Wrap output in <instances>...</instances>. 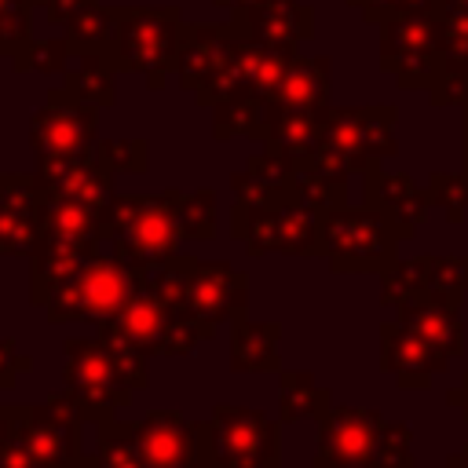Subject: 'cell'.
I'll return each instance as SVG.
<instances>
[{"label":"cell","mask_w":468,"mask_h":468,"mask_svg":"<svg viewBox=\"0 0 468 468\" xmlns=\"http://www.w3.org/2000/svg\"><path fill=\"white\" fill-rule=\"evenodd\" d=\"M388 420L362 406H329L318 417V453L311 468H369Z\"/></svg>","instance_id":"11"},{"label":"cell","mask_w":468,"mask_h":468,"mask_svg":"<svg viewBox=\"0 0 468 468\" xmlns=\"http://www.w3.org/2000/svg\"><path fill=\"white\" fill-rule=\"evenodd\" d=\"M172 322H176V311L146 285V274H143V282H139V289L128 296V303H124L113 318L99 322V329L121 333L124 340L139 344L146 355H165V340H168V333H172Z\"/></svg>","instance_id":"17"},{"label":"cell","mask_w":468,"mask_h":468,"mask_svg":"<svg viewBox=\"0 0 468 468\" xmlns=\"http://www.w3.org/2000/svg\"><path fill=\"white\" fill-rule=\"evenodd\" d=\"M186 311L216 329L249 318V278L227 260H197L190 274Z\"/></svg>","instance_id":"12"},{"label":"cell","mask_w":468,"mask_h":468,"mask_svg":"<svg viewBox=\"0 0 468 468\" xmlns=\"http://www.w3.org/2000/svg\"><path fill=\"white\" fill-rule=\"evenodd\" d=\"M113 33L110 51L117 69L143 73L150 91H161L168 73H176L183 40H186V18L172 4H117L110 7Z\"/></svg>","instance_id":"2"},{"label":"cell","mask_w":468,"mask_h":468,"mask_svg":"<svg viewBox=\"0 0 468 468\" xmlns=\"http://www.w3.org/2000/svg\"><path fill=\"white\" fill-rule=\"evenodd\" d=\"M450 468H468V446H464L461 453H453V457H450Z\"/></svg>","instance_id":"46"},{"label":"cell","mask_w":468,"mask_h":468,"mask_svg":"<svg viewBox=\"0 0 468 468\" xmlns=\"http://www.w3.org/2000/svg\"><path fill=\"white\" fill-rule=\"evenodd\" d=\"M176 223L183 241H212L216 238V194L208 186L183 194L176 208Z\"/></svg>","instance_id":"33"},{"label":"cell","mask_w":468,"mask_h":468,"mask_svg":"<svg viewBox=\"0 0 468 468\" xmlns=\"http://www.w3.org/2000/svg\"><path fill=\"white\" fill-rule=\"evenodd\" d=\"M117 62H113V51H84V55H73L69 66H66V80L62 88L69 95H77L80 102L88 106H110L117 99Z\"/></svg>","instance_id":"26"},{"label":"cell","mask_w":468,"mask_h":468,"mask_svg":"<svg viewBox=\"0 0 468 468\" xmlns=\"http://www.w3.org/2000/svg\"><path fill=\"white\" fill-rule=\"evenodd\" d=\"M424 194H428V205H439L450 223H461L464 212H468V172H461V176L435 172L428 179V190Z\"/></svg>","instance_id":"37"},{"label":"cell","mask_w":468,"mask_h":468,"mask_svg":"<svg viewBox=\"0 0 468 468\" xmlns=\"http://www.w3.org/2000/svg\"><path fill=\"white\" fill-rule=\"evenodd\" d=\"M395 322L410 325L424 340H431L446 358H457L464 351V325L457 314V300L439 292H410L395 303Z\"/></svg>","instance_id":"20"},{"label":"cell","mask_w":468,"mask_h":468,"mask_svg":"<svg viewBox=\"0 0 468 468\" xmlns=\"http://www.w3.org/2000/svg\"><path fill=\"white\" fill-rule=\"evenodd\" d=\"M347 4L358 7L366 22H377V26H384L388 18L410 15V11H431V7H442V0H347Z\"/></svg>","instance_id":"40"},{"label":"cell","mask_w":468,"mask_h":468,"mask_svg":"<svg viewBox=\"0 0 468 468\" xmlns=\"http://www.w3.org/2000/svg\"><path fill=\"white\" fill-rule=\"evenodd\" d=\"M366 205L380 208L391 227L399 230V238H413L424 212H428V194L417 190V183L402 172H384V168H369L366 176Z\"/></svg>","instance_id":"21"},{"label":"cell","mask_w":468,"mask_h":468,"mask_svg":"<svg viewBox=\"0 0 468 468\" xmlns=\"http://www.w3.org/2000/svg\"><path fill=\"white\" fill-rule=\"evenodd\" d=\"M102 172L110 176H139L150 168V143L139 135H121V139H99L95 154Z\"/></svg>","instance_id":"31"},{"label":"cell","mask_w":468,"mask_h":468,"mask_svg":"<svg viewBox=\"0 0 468 468\" xmlns=\"http://www.w3.org/2000/svg\"><path fill=\"white\" fill-rule=\"evenodd\" d=\"M395 117L399 113L391 106H325L322 146L314 157L366 176L369 168H380V161L399 154Z\"/></svg>","instance_id":"6"},{"label":"cell","mask_w":468,"mask_h":468,"mask_svg":"<svg viewBox=\"0 0 468 468\" xmlns=\"http://www.w3.org/2000/svg\"><path fill=\"white\" fill-rule=\"evenodd\" d=\"M380 66L399 80V88L435 91L442 80L439 7L388 18L380 26Z\"/></svg>","instance_id":"8"},{"label":"cell","mask_w":468,"mask_h":468,"mask_svg":"<svg viewBox=\"0 0 468 468\" xmlns=\"http://www.w3.org/2000/svg\"><path fill=\"white\" fill-rule=\"evenodd\" d=\"M135 450L143 468H201L197 420L179 410H154L135 420Z\"/></svg>","instance_id":"14"},{"label":"cell","mask_w":468,"mask_h":468,"mask_svg":"<svg viewBox=\"0 0 468 468\" xmlns=\"http://www.w3.org/2000/svg\"><path fill=\"white\" fill-rule=\"evenodd\" d=\"M95 249L77 245V241H62V238H40L37 252L29 256V300L37 307H44L73 274L77 267L91 256Z\"/></svg>","instance_id":"23"},{"label":"cell","mask_w":468,"mask_h":468,"mask_svg":"<svg viewBox=\"0 0 468 468\" xmlns=\"http://www.w3.org/2000/svg\"><path fill=\"white\" fill-rule=\"evenodd\" d=\"M0 468H40V464H37L33 453L18 442V435H11V439L0 442Z\"/></svg>","instance_id":"43"},{"label":"cell","mask_w":468,"mask_h":468,"mask_svg":"<svg viewBox=\"0 0 468 468\" xmlns=\"http://www.w3.org/2000/svg\"><path fill=\"white\" fill-rule=\"evenodd\" d=\"M464 172H468V102H464Z\"/></svg>","instance_id":"47"},{"label":"cell","mask_w":468,"mask_h":468,"mask_svg":"<svg viewBox=\"0 0 468 468\" xmlns=\"http://www.w3.org/2000/svg\"><path fill=\"white\" fill-rule=\"evenodd\" d=\"M216 7H223V11H241V7H256V4H263V0H212Z\"/></svg>","instance_id":"45"},{"label":"cell","mask_w":468,"mask_h":468,"mask_svg":"<svg viewBox=\"0 0 468 468\" xmlns=\"http://www.w3.org/2000/svg\"><path fill=\"white\" fill-rule=\"evenodd\" d=\"M33 0H7L0 7V55L4 58H18L29 44H33Z\"/></svg>","instance_id":"34"},{"label":"cell","mask_w":468,"mask_h":468,"mask_svg":"<svg viewBox=\"0 0 468 468\" xmlns=\"http://www.w3.org/2000/svg\"><path fill=\"white\" fill-rule=\"evenodd\" d=\"M179 190L161 194H113V201L102 208V249H110L117 260L150 271L183 249V234L176 223Z\"/></svg>","instance_id":"1"},{"label":"cell","mask_w":468,"mask_h":468,"mask_svg":"<svg viewBox=\"0 0 468 468\" xmlns=\"http://www.w3.org/2000/svg\"><path fill=\"white\" fill-rule=\"evenodd\" d=\"M234 40L238 37H234L230 22H190L179 62H176V84L194 95L208 77H216L227 66Z\"/></svg>","instance_id":"18"},{"label":"cell","mask_w":468,"mask_h":468,"mask_svg":"<svg viewBox=\"0 0 468 468\" xmlns=\"http://www.w3.org/2000/svg\"><path fill=\"white\" fill-rule=\"evenodd\" d=\"M333 406L329 388H318V380L303 369H282L278 373V420L292 424V420H307V417H322Z\"/></svg>","instance_id":"28"},{"label":"cell","mask_w":468,"mask_h":468,"mask_svg":"<svg viewBox=\"0 0 468 468\" xmlns=\"http://www.w3.org/2000/svg\"><path fill=\"white\" fill-rule=\"evenodd\" d=\"M33 176L40 179L48 197H69L91 208H106L113 201V176L99 168L95 157H37Z\"/></svg>","instance_id":"15"},{"label":"cell","mask_w":468,"mask_h":468,"mask_svg":"<svg viewBox=\"0 0 468 468\" xmlns=\"http://www.w3.org/2000/svg\"><path fill=\"white\" fill-rule=\"evenodd\" d=\"M230 29L241 40L296 51V44L314 37V7L303 0H263L256 7L234 11Z\"/></svg>","instance_id":"13"},{"label":"cell","mask_w":468,"mask_h":468,"mask_svg":"<svg viewBox=\"0 0 468 468\" xmlns=\"http://www.w3.org/2000/svg\"><path fill=\"white\" fill-rule=\"evenodd\" d=\"M282 325L241 318L230 325V369L234 373H282L278 355Z\"/></svg>","instance_id":"24"},{"label":"cell","mask_w":468,"mask_h":468,"mask_svg":"<svg viewBox=\"0 0 468 468\" xmlns=\"http://www.w3.org/2000/svg\"><path fill=\"white\" fill-rule=\"evenodd\" d=\"M399 230L373 205H344L322 216V256L336 274H388L399 260Z\"/></svg>","instance_id":"5"},{"label":"cell","mask_w":468,"mask_h":468,"mask_svg":"<svg viewBox=\"0 0 468 468\" xmlns=\"http://www.w3.org/2000/svg\"><path fill=\"white\" fill-rule=\"evenodd\" d=\"M446 402H450V406H457V410L464 413V420H468V373H464V380H461V388H450V395H446Z\"/></svg>","instance_id":"44"},{"label":"cell","mask_w":468,"mask_h":468,"mask_svg":"<svg viewBox=\"0 0 468 468\" xmlns=\"http://www.w3.org/2000/svg\"><path fill=\"white\" fill-rule=\"evenodd\" d=\"M468 102V80H464V91H461V106Z\"/></svg>","instance_id":"48"},{"label":"cell","mask_w":468,"mask_h":468,"mask_svg":"<svg viewBox=\"0 0 468 468\" xmlns=\"http://www.w3.org/2000/svg\"><path fill=\"white\" fill-rule=\"evenodd\" d=\"M69 58H73L69 44H66V37H58V40H33L11 66L18 73H66Z\"/></svg>","instance_id":"38"},{"label":"cell","mask_w":468,"mask_h":468,"mask_svg":"<svg viewBox=\"0 0 468 468\" xmlns=\"http://www.w3.org/2000/svg\"><path fill=\"white\" fill-rule=\"evenodd\" d=\"M234 135L263 143V102H223L212 110V139L227 143Z\"/></svg>","instance_id":"32"},{"label":"cell","mask_w":468,"mask_h":468,"mask_svg":"<svg viewBox=\"0 0 468 468\" xmlns=\"http://www.w3.org/2000/svg\"><path fill=\"white\" fill-rule=\"evenodd\" d=\"M99 336L106 340V347H110V355H113V362H117V373H121V380H124V388L128 391H143L146 384H150V355L139 347V344H132V340H124L121 333H110V329H99Z\"/></svg>","instance_id":"35"},{"label":"cell","mask_w":468,"mask_h":468,"mask_svg":"<svg viewBox=\"0 0 468 468\" xmlns=\"http://www.w3.org/2000/svg\"><path fill=\"white\" fill-rule=\"evenodd\" d=\"M99 143V106L80 102L66 88H48L44 106L29 117L33 157H91Z\"/></svg>","instance_id":"10"},{"label":"cell","mask_w":468,"mask_h":468,"mask_svg":"<svg viewBox=\"0 0 468 468\" xmlns=\"http://www.w3.org/2000/svg\"><path fill=\"white\" fill-rule=\"evenodd\" d=\"M413 431L402 420H388L380 428L377 450H373V464L369 468H413Z\"/></svg>","instance_id":"39"},{"label":"cell","mask_w":468,"mask_h":468,"mask_svg":"<svg viewBox=\"0 0 468 468\" xmlns=\"http://www.w3.org/2000/svg\"><path fill=\"white\" fill-rule=\"evenodd\" d=\"M146 271L117 260L110 249H95L77 274L44 303V318L51 325H66V322H106L113 318L128 296L139 289Z\"/></svg>","instance_id":"4"},{"label":"cell","mask_w":468,"mask_h":468,"mask_svg":"<svg viewBox=\"0 0 468 468\" xmlns=\"http://www.w3.org/2000/svg\"><path fill=\"white\" fill-rule=\"evenodd\" d=\"M296 165L260 150L245 161L241 172H230V190H234V205L245 208H282L292 201V183H296Z\"/></svg>","instance_id":"19"},{"label":"cell","mask_w":468,"mask_h":468,"mask_svg":"<svg viewBox=\"0 0 468 468\" xmlns=\"http://www.w3.org/2000/svg\"><path fill=\"white\" fill-rule=\"evenodd\" d=\"M40 245V219L0 208V256H18L29 260Z\"/></svg>","instance_id":"36"},{"label":"cell","mask_w":468,"mask_h":468,"mask_svg":"<svg viewBox=\"0 0 468 468\" xmlns=\"http://www.w3.org/2000/svg\"><path fill=\"white\" fill-rule=\"evenodd\" d=\"M29 369H33V358L22 355L11 336L0 333V391H11L15 380H18V373H29Z\"/></svg>","instance_id":"41"},{"label":"cell","mask_w":468,"mask_h":468,"mask_svg":"<svg viewBox=\"0 0 468 468\" xmlns=\"http://www.w3.org/2000/svg\"><path fill=\"white\" fill-rule=\"evenodd\" d=\"M274 252L285 256H322V216L289 201L274 208Z\"/></svg>","instance_id":"27"},{"label":"cell","mask_w":468,"mask_h":468,"mask_svg":"<svg viewBox=\"0 0 468 468\" xmlns=\"http://www.w3.org/2000/svg\"><path fill=\"white\" fill-rule=\"evenodd\" d=\"M62 388L80 402L84 420H91V424L117 417V410H124L135 395L124 388L117 362L102 336H84V340L62 344Z\"/></svg>","instance_id":"9"},{"label":"cell","mask_w":468,"mask_h":468,"mask_svg":"<svg viewBox=\"0 0 468 468\" xmlns=\"http://www.w3.org/2000/svg\"><path fill=\"white\" fill-rule=\"evenodd\" d=\"M80 424L84 410L66 388L33 406L15 402V435L40 468H99V457L84 453Z\"/></svg>","instance_id":"7"},{"label":"cell","mask_w":468,"mask_h":468,"mask_svg":"<svg viewBox=\"0 0 468 468\" xmlns=\"http://www.w3.org/2000/svg\"><path fill=\"white\" fill-rule=\"evenodd\" d=\"M201 468H278L282 428L263 410L216 402L208 420H197Z\"/></svg>","instance_id":"3"},{"label":"cell","mask_w":468,"mask_h":468,"mask_svg":"<svg viewBox=\"0 0 468 468\" xmlns=\"http://www.w3.org/2000/svg\"><path fill=\"white\" fill-rule=\"evenodd\" d=\"M380 362H384V369H388L402 388L417 391V388H428L431 373L446 369L450 358H446L431 340H424L420 333H413L410 325H402V322H384V325H380Z\"/></svg>","instance_id":"16"},{"label":"cell","mask_w":468,"mask_h":468,"mask_svg":"<svg viewBox=\"0 0 468 468\" xmlns=\"http://www.w3.org/2000/svg\"><path fill=\"white\" fill-rule=\"evenodd\" d=\"M91 4H99V0H37V11L51 22V26H62L66 29V22L69 18H77L84 7H91Z\"/></svg>","instance_id":"42"},{"label":"cell","mask_w":468,"mask_h":468,"mask_svg":"<svg viewBox=\"0 0 468 468\" xmlns=\"http://www.w3.org/2000/svg\"><path fill=\"white\" fill-rule=\"evenodd\" d=\"M271 110H300L322 113L329 106V58L325 55H296L267 95Z\"/></svg>","instance_id":"22"},{"label":"cell","mask_w":468,"mask_h":468,"mask_svg":"<svg viewBox=\"0 0 468 468\" xmlns=\"http://www.w3.org/2000/svg\"><path fill=\"white\" fill-rule=\"evenodd\" d=\"M95 457H99V468H143L135 450V420H117V417L99 420Z\"/></svg>","instance_id":"29"},{"label":"cell","mask_w":468,"mask_h":468,"mask_svg":"<svg viewBox=\"0 0 468 468\" xmlns=\"http://www.w3.org/2000/svg\"><path fill=\"white\" fill-rule=\"evenodd\" d=\"M40 238H62L88 249H102V212L69 197H48L40 212Z\"/></svg>","instance_id":"25"},{"label":"cell","mask_w":468,"mask_h":468,"mask_svg":"<svg viewBox=\"0 0 468 468\" xmlns=\"http://www.w3.org/2000/svg\"><path fill=\"white\" fill-rule=\"evenodd\" d=\"M110 33H113V18L110 7L99 0L91 7H84L77 18L66 22L62 37L69 44V55H84V51H110Z\"/></svg>","instance_id":"30"}]
</instances>
